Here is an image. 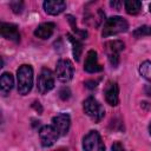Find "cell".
<instances>
[{
	"label": "cell",
	"instance_id": "obj_1",
	"mask_svg": "<svg viewBox=\"0 0 151 151\" xmlns=\"http://www.w3.org/2000/svg\"><path fill=\"white\" fill-rule=\"evenodd\" d=\"M18 92L22 96L27 94L33 86V68L29 65H21L17 71Z\"/></svg>",
	"mask_w": 151,
	"mask_h": 151
},
{
	"label": "cell",
	"instance_id": "obj_2",
	"mask_svg": "<svg viewBox=\"0 0 151 151\" xmlns=\"http://www.w3.org/2000/svg\"><path fill=\"white\" fill-rule=\"evenodd\" d=\"M127 28H129L127 21L122 17L114 15V17H111V18L106 19V21L104 22L101 35L104 38H107V37H111V35H114V34L126 32Z\"/></svg>",
	"mask_w": 151,
	"mask_h": 151
},
{
	"label": "cell",
	"instance_id": "obj_3",
	"mask_svg": "<svg viewBox=\"0 0 151 151\" xmlns=\"http://www.w3.org/2000/svg\"><path fill=\"white\" fill-rule=\"evenodd\" d=\"M83 109L84 112L96 123L100 122L105 114V110L101 106V104L93 97H88L84 100L83 103Z\"/></svg>",
	"mask_w": 151,
	"mask_h": 151
},
{
	"label": "cell",
	"instance_id": "obj_4",
	"mask_svg": "<svg viewBox=\"0 0 151 151\" xmlns=\"http://www.w3.org/2000/svg\"><path fill=\"white\" fill-rule=\"evenodd\" d=\"M83 149L84 151H105V145L98 131L91 130L85 134L83 138Z\"/></svg>",
	"mask_w": 151,
	"mask_h": 151
},
{
	"label": "cell",
	"instance_id": "obj_5",
	"mask_svg": "<svg viewBox=\"0 0 151 151\" xmlns=\"http://www.w3.org/2000/svg\"><path fill=\"white\" fill-rule=\"evenodd\" d=\"M37 86H38V91L41 94L47 93L48 91H51L54 87V76L51 70H48L46 67L41 70L39 77H38Z\"/></svg>",
	"mask_w": 151,
	"mask_h": 151
},
{
	"label": "cell",
	"instance_id": "obj_6",
	"mask_svg": "<svg viewBox=\"0 0 151 151\" xmlns=\"http://www.w3.org/2000/svg\"><path fill=\"white\" fill-rule=\"evenodd\" d=\"M59 132L55 130V127L53 125H44L40 130H39V138H40V143L44 147H50L52 146L57 139L59 138Z\"/></svg>",
	"mask_w": 151,
	"mask_h": 151
},
{
	"label": "cell",
	"instance_id": "obj_7",
	"mask_svg": "<svg viewBox=\"0 0 151 151\" xmlns=\"http://www.w3.org/2000/svg\"><path fill=\"white\" fill-rule=\"evenodd\" d=\"M55 76L63 83L70 81L73 77V64L68 59H60L55 66Z\"/></svg>",
	"mask_w": 151,
	"mask_h": 151
},
{
	"label": "cell",
	"instance_id": "obj_8",
	"mask_svg": "<svg viewBox=\"0 0 151 151\" xmlns=\"http://www.w3.org/2000/svg\"><path fill=\"white\" fill-rule=\"evenodd\" d=\"M106 52L109 57V61L112 65V67H117L119 63V53L124 50V42L120 40H113L106 42Z\"/></svg>",
	"mask_w": 151,
	"mask_h": 151
},
{
	"label": "cell",
	"instance_id": "obj_9",
	"mask_svg": "<svg viewBox=\"0 0 151 151\" xmlns=\"http://www.w3.org/2000/svg\"><path fill=\"white\" fill-rule=\"evenodd\" d=\"M52 125L55 127V130L59 132L60 136L67 134L70 126H71V119L67 113H59L52 118Z\"/></svg>",
	"mask_w": 151,
	"mask_h": 151
},
{
	"label": "cell",
	"instance_id": "obj_10",
	"mask_svg": "<svg viewBox=\"0 0 151 151\" xmlns=\"http://www.w3.org/2000/svg\"><path fill=\"white\" fill-rule=\"evenodd\" d=\"M105 100L109 105L116 106L119 103V88L116 81H109L104 90Z\"/></svg>",
	"mask_w": 151,
	"mask_h": 151
},
{
	"label": "cell",
	"instance_id": "obj_11",
	"mask_svg": "<svg viewBox=\"0 0 151 151\" xmlns=\"http://www.w3.org/2000/svg\"><path fill=\"white\" fill-rule=\"evenodd\" d=\"M84 70L86 72H88V73H97V72H99V71L103 70V67L98 63V57H97V52L96 51L90 50L87 52L86 58H85Z\"/></svg>",
	"mask_w": 151,
	"mask_h": 151
},
{
	"label": "cell",
	"instance_id": "obj_12",
	"mask_svg": "<svg viewBox=\"0 0 151 151\" xmlns=\"http://www.w3.org/2000/svg\"><path fill=\"white\" fill-rule=\"evenodd\" d=\"M0 33L4 38L12 40L14 42H19L20 41V33L18 31V27L13 24H8V22H2L0 25Z\"/></svg>",
	"mask_w": 151,
	"mask_h": 151
},
{
	"label": "cell",
	"instance_id": "obj_13",
	"mask_svg": "<svg viewBox=\"0 0 151 151\" xmlns=\"http://www.w3.org/2000/svg\"><path fill=\"white\" fill-rule=\"evenodd\" d=\"M44 9L51 15H58L66 9V2L61 0H47L44 2Z\"/></svg>",
	"mask_w": 151,
	"mask_h": 151
},
{
	"label": "cell",
	"instance_id": "obj_14",
	"mask_svg": "<svg viewBox=\"0 0 151 151\" xmlns=\"http://www.w3.org/2000/svg\"><path fill=\"white\" fill-rule=\"evenodd\" d=\"M54 28H55V25L53 22H44V24H40L35 31H34V35L40 38V39H48L53 32H54Z\"/></svg>",
	"mask_w": 151,
	"mask_h": 151
},
{
	"label": "cell",
	"instance_id": "obj_15",
	"mask_svg": "<svg viewBox=\"0 0 151 151\" xmlns=\"http://www.w3.org/2000/svg\"><path fill=\"white\" fill-rule=\"evenodd\" d=\"M13 85H14V79H13V76L8 72H4L1 74V78H0V90H1V94L5 97L7 96L11 90L13 88Z\"/></svg>",
	"mask_w": 151,
	"mask_h": 151
},
{
	"label": "cell",
	"instance_id": "obj_16",
	"mask_svg": "<svg viewBox=\"0 0 151 151\" xmlns=\"http://www.w3.org/2000/svg\"><path fill=\"white\" fill-rule=\"evenodd\" d=\"M67 38H68V40H70V42H71V45H72V53H73V57H74V59L77 60V61H79V59H80V55H81V52H83V45H81V42L77 39V38H74L72 34H67Z\"/></svg>",
	"mask_w": 151,
	"mask_h": 151
},
{
	"label": "cell",
	"instance_id": "obj_17",
	"mask_svg": "<svg viewBox=\"0 0 151 151\" xmlns=\"http://www.w3.org/2000/svg\"><path fill=\"white\" fill-rule=\"evenodd\" d=\"M124 7L127 14L130 15H136L139 13L142 8V1L139 0H126L124 1Z\"/></svg>",
	"mask_w": 151,
	"mask_h": 151
},
{
	"label": "cell",
	"instance_id": "obj_18",
	"mask_svg": "<svg viewBox=\"0 0 151 151\" xmlns=\"http://www.w3.org/2000/svg\"><path fill=\"white\" fill-rule=\"evenodd\" d=\"M139 73L143 78L151 81V61H149V60L143 61L139 66Z\"/></svg>",
	"mask_w": 151,
	"mask_h": 151
},
{
	"label": "cell",
	"instance_id": "obj_19",
	"mask_svg": "<svg viewBox=\"0 0 151 151\" xmlns=\"http://www.w3.org/2000/svg\"><path fill=\"white\" fill-rule=\"evenodd\" d=\"M133 35L136 38H143V37H146V35H151V27L150 26H140L138 27L137 29L133 31Z\"/></svg>",
	"mask_w": 151,
	"mask_h": 151
},
{
	"label": "cell",
	"instance_id": "obj_20",
	"mask_svg": "<svg viewBox=\"0 0 151 151\" xmlns=\"http://www.w3.org/2000/svg\"><path fill=\"white\" fill-rule=\"evenodd\" d=\"M67 18V20H68V22L71 24V26H72V29L79 35V38H81V39H86V37H87V33L85 32V31H80V29H78V27H77V25H76V20H74V18L72 17V15H67L66 17Z\"/></svg>",
	"mask_w": 151,
	"mask_h": 151
},
{
	"label": "cell",
	"instance_id": "obj_21",
	"mask_svg": "<svg viewBox=\"0 0 151 151\" xmlns=\"http://www.w3.org/2000/svg\"><path fill=\"white\" fill-rule=\"evenodd\" d=\"M11 8L13 9V12H14V13L19 14V13H21V12H22L24 2H21V1H12V2H11Z\"/></svg>",
	"mask_w": 151,
	"mask_h": 151
},
{
	"label": "cell",
	"instance_id": "obj_22",
	"mask_svg": "<svg viewBox=\"0 0 151 151\" xmlns=\"http://www.w3.org/2000/svg\"><path fill=\"white\" fill-rule=\"evenodd\" d=\"M70 94H71V92H70V90L68 88H66V87H64V88H61L60 91H59V96H60V98L61 99H68L70 98Z\"/></svg>",
	"mask_w": 151,
	"mask_h": 151
},
{
	"label": "cell",
	"instance_id": "obj_23",
	"mask_svg": "<svg viewBox=\"0 0 151 151\" xmlns=\"http://www.w3.org/2000/svg\"><path fill=\"white\" fill-rule=\"evenodd\" d=\"M111 149H112V151H124V146H123V144L119 143V142L113 143Z\"/></svg>",
	"mask_w": 151,
	"mask_h": 151
},
{
	"label": "cell",
	"instance_id": "obj_24",
	"mask_svg": "<svg viewBox=\"0 0 151 151\" xmlns=\"http://www.w3.org/2000/svg\"><path fill=\"white\" fill-rule=\"evenodd\" d=\"M110 5H111L113 8H119L120 5H122V2H120V1H111Z\"/></svg>",
	"mask_w": 151,
	"mask_h": 151
},
{
	"label": "cell",
	"instance_id": "obj_25",
	"mask_svg": "<svg viewBox=\"0 0 151 151\" xmlns=\"http://www.w3.org/2000/svg\"><path fill=\"white\" fill-rule=\"evenodd\" d=\"M86 85H87V87H90V88H94V87L97 86V83H96V81H86Z\"/></svg>",
	"mask_w": 151,
	"mask_h": 151
},
{
	"label": "cell",
	"instance_id": "obj_26",
	"mask_svg": "<svg viewBox=\"0 0 151 151\" xmlns=\"http://www.w3.org/2000/svg\"><path fill=\"white\" fill-rule=\"evenodd\" d=\"M145 93H146L149 97H151V85H146V86H145Z\"/></svg>",
	"mask_w": 151,
	"mask_h": 151
},
{
	"label": "cell",
	"instance_id": "obj_27",
	"mask_svg": "<svg viewBox=\"0 0 151 151\" xmlns=\"http://www.w3.org/2000/svg\"><path fill=\"white\" fill-rule=\"evenodd\" d=\"M149 132H150V134H151V123H150V125H149Z\"/></svg>",
	"mask_w": 151,
	"mask_h": 151
},
{
	"label": "cell",
	"instance_id": "obj_28",
	"mask_svg": "<svg viewBox=\"0 0 151 151\" xmlns=\"http://www.w3.org/2000/svg\"><path fill=\"white\" fill-rule=\"evenodd\" d=\"M57 151H67V150H65V149H59V150H57Z\"/></svg>",
	"mask_w": 151,
	"mask_h": 151
},
{
	"label": "cell",
	"instance_id": "obj_29",
	"mask_svg": "<svg viewBox=\"0 0 151 151\" xmlns=\"http://www.w3.org/2000/svg\"><path fill=\"white\" fill-rule=\"evenodd\" d=\"M150 13H151V5H150Z\"/></svg>",
	"mask_w": 151,
	"mask_h": 151
}]
</instances>
